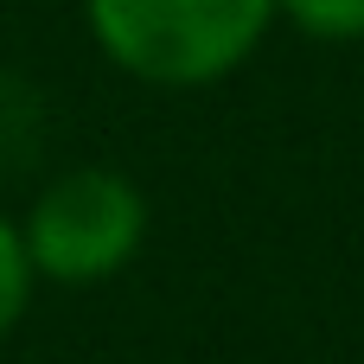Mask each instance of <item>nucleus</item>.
<instances>
[{
	"instance_id": "f257e3e1",
	"label": "nucleus",
	"mask_w": 364,
	"mask_h": 364,
	"mask_svg": "<svg viewBox=\"0 0 364 364\" xmlns=\"http://www.w3.org/2000/svg\"><path fill=\"white\" fill-rule=\"evenodd\" d=\"M83 19L115 70L154 90H205L250 64L275 0H83Z\"/></svg>"
},
{
	"instance_id": "f03ea898",
	"label": "nucleus",
	"mask_w": 364,
	"mask_h": 364,
	"mask_svg": "<svg viewBox=\"0 0 364 364\" xmlns=\"http://www.w3.org/2000/svg\"><path fill=\"white\" fill-rule=\"evenodd\" d=\"M19 237H26V256H32L38 282L96 288L141 256L147 192L115 166H70L26 205Z\"/></svg>"
},
{
	"instance_id": "7ed1b4c3",
	"label": "nucleus",
	"mask_w": 364,
	"mask_h": 364,
	"mask_svg": "<svg viewBox=\"0 0 364 364\" xmlns=\"http://www.w3.org/2000/svg\"><path fill=\"white\" fill-rule=\"evenodd\" d=\"M32 288H38V269H32V256H26V237H19L13 218H0V339L26 320Z\"/></svg>"
},
{
	"instance_id": "20e7f679",
	"label": "nucleus",
	"mask_w": 364,
	"mask_h": 364,
	"mask_svg": "<svg viewBox=\"0 0 364 364\" xmlns=\"http://www.w3.org/2000/svg\"><path fill=\"white\" fill-rule=\"evenodd\" d=\"M275 13L288 26H301L307 38H326V45L364 38V0H275Z\"/></svg>"
}]
</instances>
